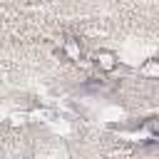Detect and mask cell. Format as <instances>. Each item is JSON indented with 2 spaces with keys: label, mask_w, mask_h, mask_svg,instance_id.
Wrapping results in <instances>:
<instances>
[{
  "label": "cell",
  "mask_w": 159,
  "mask_h": 159,
  "mask_svg": "<svg viewBox=\"0 0 159 159\" xmlns=\"http://www.w3.org/2000/svg\"><path fill=\"white\" fill-rule=\"evenodd\" d=\"M62 52H65V57H67V60L80 62V60H82V45H80V40L67 37V40L62 42Z\"/></svg>",
  "instance_id": "7a4b0ae2"
},
{
  "label": "cell",
  "mask_w": 159,
  "mask_h": 159,
  "mask_svg": "<svg viewBox=\"0 0 159 159\" xmlns=\"http://www.w3.org/2000/svg\"><path fill=\"white\" fill-rule=\"evenodd\" d=\"M142 129L147 132V137L152 139V142H159V119L154 117V119H147L144 124H142Z\"/></svg>",
  "instance_id": "277c9868"
},
{
  "label": "cell",
  "mask_w": 159,
  "mask_h": 159,
  "mask_svg": "<svg viewBox=\"0 0 159 159\" xmlns=\"http://www.w3.org/2000/svg\"><path fill=\"white\" fill-rule=\"evenodd\" d=\"M139 72L144 75V77H152V80H159V57H152V60H147L142 67H139Z\"/></svg>",
  "instance_id": "3957f363"
},
{
  "label": "cell",
  "mask_w": 159,
  "mask_h": 159,
  "mask_svg": "<svg viewBox=\"0 0 159 159\" xmlns=\"http://www.w3.org/2000/svg\"><path fill=\"white\" fill-rule=\"evenodd\" d=\"M94 65L102 72H112V70H117L119 60H117V55L112 50H99V52H94Z\"/></svg>",
  "instance_id": "6da1fadb"
}]
</instances>
